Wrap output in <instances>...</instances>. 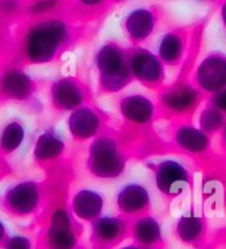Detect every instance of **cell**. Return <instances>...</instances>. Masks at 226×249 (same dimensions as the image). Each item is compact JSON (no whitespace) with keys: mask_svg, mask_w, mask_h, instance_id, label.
I'll return each instance as SVG.
<instances>
[{"mask_svg":"<svg viewBox=\"0 0 226 249\" xmlns=\"http://www.w3.org/2000/svg\"><path fill=\"white\" fill-rule=\"evenodd\" d=\"M70 37V27L60 18L39 20L27 29L24 52L31 62L45 64L52 61L58 51Z\"/></svg>","mask_w":226,"mask_h":249,"instance_id":"6da1fadb","label":"cell"},{"mask_svg":"<svg viewBox=\"0 0 226 249\" xmlns=\"http://www.w3.org/2000/svg\"><path fill=\"white\" fill-rule=\"evenodd\" d=\"M94 60L99 73V84L106 93L120 91L134 80L129 67L127 48L115 41L103 44L97 51Z\"/></svg>","mask_w":226,"mask_h":249,"instance_id":"7a4b0ae2","label":"cell"},{"mask_svg":"<svg viewBox=\"0 0 226 249\" xmlns=\"http://www.w3.org/2000/svg\"><path fill=\"white\" fill-rule=\"evenodd\" d=\"M87 168L99 179H115L125 171L126 157L111 137L97 138L89 149Z\"/></svg>","mask_w":226,"mask_h":249,"instance_id":"3957f363","label":"cell"},{"mask_svg":"<svg viewBox=\"0 0 226 249\" xmlns=\"http://www.w3.org/2000/svg\"><path fill=\"white\" fill-rule=\"evenodd\" d=\"M204 96L194 84L178 81L160 93L159 109L169 117L183 118L197 110Z\"/></svg>","mask_w":226,"mask_h":249,"instance_id":"277c9868","label":"cell"},{"mask_svg":"<svg viewBox=\"0 0 226 249\" xmlns=\"http://www.w3.org/2000/svg\"><path fill=\"white\" fill-rule=\"evenodd\" d=\"M127 56L134 80L139 81L143 87L154 90H159L163 88L165 81V65L158 54L143 47H131L127 48Z\"/></svg>","mask_w":226,"mask_h":249,"instance_id":"5b68a950","label":"cell"},{"mask_svg":"<svg viewBox=\"0 0 226 249\" xmlns=\"http://www.w3.org/2000/svg\"><path fill=\"white\" fill-rule=\"evenodd\" d=\"M164 15L165 11L160 5L139 7L126 15L122 28L132 47H142V44L154 36Z\"/></svg>","mask_w":226,"mask_h":249,"instance_id":"8992f818","label":"cell"},{"mask_svg":"<svg viewBox=\"0 0 226 249\" xmlns=\"http://www.w3.org/2000/svg\"><path fill=\"white\" fill-rule=\"evenodd\" d=\"M155 184L163 196L176 199L192 186V177L188 168L173 159H165L152 164Z\"/></svg>","mask_w":226,"mask_h":249,"instance_id":"52a82bcc","label":"cell"},{"mask_svg":"<svg viewBox=\"0 0 226 249\" xmlns=\"http://www.w3.org/2000/svg\"><path fill=\"white\" fill-rule=\"evenodd\" d=\"M197 24L176 27L167 31L158 44V56L165 67H178L185 61L187 53L192 47Z\"/></svg>","mask_w":226,"mask_h":249,"instance_id":"ba28073f","label":"cell"},{"mask_svg":"<svg viewBox=\"0 0 226 249\" xmlns=\"http://www.w3.org/2000/svg\"><path fill=\"white\" fill-rule=\"evenodd\" d=\"M131 220L126 216H101L93 223V249H114L130 237Z\"/></svg>","mask_w":226,"mask_h":249,"instance_id":"9c48e42d","label":"cell"},{"mask_svg":"<svg viewBox=\"0 0 226 249\" xmlns=\"http://www.w3.org/2000/svg\"><path fill=\"white\" fill-rule=\"evenodd\" d=\"M194 85L204 94L212 96L226 88V54L210 52L202 58L194 72Z\"/></svg>","mask_w":226,"mask_h":249,"instance_id":"30bf717a","label":"cell"},{"mask_svg":"<svg viewBox=\"0 0 226 249\" xmlns=\"http://www.w3.org/2000/svg\"><path fill=\"white\" fill-rule=\"evenodd\" d=\"M78 235L80 232L72 216L65 210H57L44 233V249H77Z\"/></svg>","mask_w":226,"mask_h":249,"instance_id":"8fae6325","label":"cell"},{"mask_svg":"<svg viewBox=\"0 0 226 249\" xmlns=\"http://www.w3.org/2000/svg\"><path fill=\"white\" fill-rule=\"evenodd\" d=\"M173 232L178 241L188 247L200 249L207 245V219L204 216L196 213L193 210L185 212L176 221Z\"/></svg>","mask_w":226,"mask_h":249,"instance_id":"7c38bea8","label":"cell"},{"mask_svg":"<svg viewBox=\"0 0 226 249\" xmlns=\"http://www.w3.org/2000/svg\"><path fill=\"white\" fill-rule=\"evenodd\" d=\"M151 206L149 194L145 186L139 183H130L116 195V207L123 216L135 219L147 215Z\"/></svg>","mask_w":226,"mask_h":249,"instance_id":"4fadbf2b","label":"cell"},{"mask_svg":"<svg viewBox=\"0 0 226 249\" xmlns=\"http://www.w3.org/2000/svg\"><path fill=\"white\" fill-rule=\"evenodd\" d=\"M40 201L39 188L33 182H21L7 192L5 207L17 216L31 215Z\"/></svg>","mask_w":226,"mask_h":249,"instance_id":"5bb4252c","label":"cell"},{"mask_svg":"<svg viewBox=\"0 0 226 249\" xmlns=\"http://www.w3.org/2000/svg\"><path fill=\"white\" fill-rule=\"evenodd\" d=\"M119 111L127 122L138 126L151 124L156 117V106L148 97L142 94H131L122 98Z\"/></svg>","mask_w":226,"mask_h":249,"instance_id":"9a60e30c","label":"cell"},{"mask_svg":"<svg viewBox=\"0 0 226 249\" xmlns=\"http://www.w3.org/2000/svg\"><path fill=\"white\" fill-rule=\"evenodd\" d=\"M130 237L135 244L145 248H164V240L159 221L147 215L135 217L131 220Z\"/></svg>","mask_w":226,"mask_h":249,"instance_id":"2e32d148","label":"cell"},{"mask_svg":"<svg viewBox=\"0 0 226 249\" xmlns=\"http://www.w3.org/2000/svg\"><path fill=\"white\" fill-rule=\"evenodd\" d=\"M173 141L181 151L196 157L205 155L210 149V137L191 124H180L173 134Z\"/></svg>","mask_w":226,"mask_h":249,"instance_id":"e0dca14e","label":"cell"},{"mask_svg":"<svg viewBox=\"0 0 226 249\" xmlns=\"http://www.w3.org/2000/svg\"><path fill=\"white\" fill-rule=\"evenodd\" d=\"M67 127L74 138L85 141L96 137L101 127V118L90 107H78L69 117Z\"/></svg>","mask_w":226,"mask_h":249,"instance_id":"ac0fdd59","label":"cell"},{"mask_svg":"<svg viewBox=\"0 0 226 249\" xmlns=\"http://www.w3.org/2000/svg\"><path fill=\"white\" fill-rule=\"evenodd\" d=\"M53 104L61 110H76L83 102V91L77 82L70 78L58 80L52 87Z\"/></svg>","mask_w":226,"mask_h":249,"instance_id":"d6986e66","label":"cell"},{"mask_svg":"<svg viewBox=\"0 0 226 249\" xmlns=\"http://www.w3.org/2000/svg\"><path fill=\"white\" fill-rule=\"evenodd\" d=\"M103 203L105 201L101 194L92 190H81L73 197L72 208L78 219L94 223L97 219L101 217Z\"/></svg>","mask_w":226,"mask_h":249,"instance_id":"ffe728a7","label":"cell"},{"mask_svg":"<svg viewBox=\"0 0 226 249\" xmlns=\"http://www.w3.org/2000/svg\"><path fill=\"white\" fill-rule=\"evenodd\" d=\"M33 82L20 69H11L0 80V91L12 100H25L32 94Z\"/></svg>","mask_w":226,"mask_h":249,"instance_id":"44dd1931","label":"cell"},{"mask_svg":"<svg viewBox=\"0 0 226 249\" xmlns=\"http://www.w3.org/2000/svg\"><path fill=\"white\" fill-rule=\"evenodd\" d=\"M65 144L64 141L53 131H47L40 135L34 146V157L39 160H50L63 154Z\"/></svg>","mask_w":226,"mask_h":249,"instance_id":"7402d4cb","label":"cell"},{"mask_svg":"<svg viewBox=\"0 0 226 249\" xmlns=\"http://www.w3.org/2000/svg\"><path fill=\"white\" fill-rule=\"evenodd\" d=\"M225 121L226 115L208 102L198 117V127L212 138L217 133H221Z\"/></svg>","mask_w":226,"mask_h":249,"instance_id":"603a6c76","label":"cell"},{"mask_svg":"<svg viewBox=\"0 0 226 249\" xmlns=\"http://www.w3.org/2000/svg\"><path fill=\"white\" fill-rule=\"evenodd\" d=\"M25 138V130L20 122H10L0 134V149L5 153L17 150Z\"/></svg>","mask_w":226,"mask_h":249,"instance_id":"cb8c5ba5","label":"cell"},{"mask_svg":"<svg viewBox=\"0 0 226 249\" xmlns=\"http://www.w3.org/2000/svg\"><path fill=\"white\" fill-rule=\"evenodd\" d=\"M61 0H33L25 8L31 16H45L57 8Z\"/></svg>","mask_w":226,"mask_h":249,"instance_id":"d4e9b609","label":"cell"},{"mask_svg":"<svg viewBox=\"0 0 226 249\" xmlns=\"http://www.w3.org/2000/svg\"><path fill=\"white\" fill-rule=\"evenodd\" d=\"M81 10L89 12H101L113 5V0H76Z\"/></svg>","mask_w":226,"mask_h":249,"instance_id":"484cf974","label":"cell"},{"mask_svg":"<svg viewBox=\"0 0 226 249\" xmlns=\"http://www.w3.org/2000/svg\"><path fill=\"white\" fill-rule=\"evenodd\" d=\"M4 249H32V243L25 236H12L5 240Z\"/></svg>","mask_w":226,"mask_h":249,"instance_id":"4316f807","label":"cell"},{"mask_svg":"<svg viewBox=\"0 0 226 249\" xmlns=\"http://www.w3.org/2000/svg\"><path fill=\"white\" fill-rule=\"evenodd\" d=\"M21 8V0H0V15L3 16H14Z\"/></svg>","mask_w":226,"mask_h":249,"instance_id":"83f0119b","label":"cell"},{"mask_svg":"<svg viewBox=\"0 0 226 249\" xmlns=\"http://www.w3.org/2000/svg\"><path fill=\"white\" fill-rule=\"evenodd\" d=\"M209 104L226 115V88L209 96Z\"/></svg>","mask_w":226,"mask_h":249,"instance_id":"f1b7e54d","label":"cell"},{"mask_svg":"<svg viewBox=\"0 0 226 249\" xmlns=\"http://www.w3.org/2000/svg\"><path fill=\"white\" fill-rule=\"evenodd\" d=\"M214 3L218 7V11H220V18H221L222 25L226 31V0H214Z\"/></svg>","mask_w":226,"mask_h":249,"instance_id":"f546056e","label":"cell"},{"mask_svg":"<svg viewBox=\"0 0 226 249\" xmlns=\"http://www.w3.org/2000/svg\"><path fill=\"white\" fill-rule=\"evenodd\" d=\"M8 239L7 237V232H5V227L4 224L0 221V245H4L5 240Z\"/></svg>","mask_w":226,"mask_h":249,"instance_id":"4dcf8cb0","label":"cell"},{"mask_svg":"<svg viewBox=\"0 0 226 249\" xmlns=\"http://www.w3.org/2000/svg\"><path fill=\"white\" fill-rule=\"evenodd\" d=\"M221 144H222V147L226 150V121H225V124H224V127H222L221 130Z\"/></svg>","mask_w":226,"mask_h":249,"instance_id":"1f68e13d","label":"cell"},{"mask_svg":"<svg viewBox=\"0 0 226 249\" xmlns=\"http://www.w3.org/2000/svg\"><path fill=\"white\" fill-rule=\"evenodd\" d=\"M119 249H160V248H145V247H142V245H138V244H135V243H132V244L126 245V247Z\"/></svg>","mask_w":226,"mask_h":249,"instance_id":"d6a6232c","label":"cell"},{"mask_svg":"<svg viewBox=\"0 0 226 249\" xmlns=\"http://www.w3.org/2000/svg\"><path fill=\"white\" fill-rule=\"evenodd\" d=\"M122 1H126V0H113V4H118V3H122Z\"/></svg>","mask_w":226,"mask_h":249,"instance_id":"836d02e7","label":"cell"},{"mask_svg":"<svg viewBox=\"0 0 226 249\" xmlns=\"http://www.w3.org/2000/svg\"><path fill=\"white\" fill-rule=\"evenodd\" d=\"M200 249H212V248H210V247H208V245H205V247H202V248Z\"/></svg>","mask_w":226,"mask_h":249,"instance_id":"e575fe53","label":"cell"},{"mask_svg":"<svg viewBox=\"0 0 226 249\" xmlns=\"http://www.w3.org/2000/svg\"><path fill=\"white\" fill-rule=\"evenodd\" d=\"M201 1H214V0H201Z\"/></svg>","mask_w":226,"mask_h":249,"instance_id":"d590c367","label":"cell"}]
</instances>
